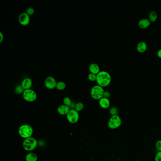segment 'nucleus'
I'll use <instances>...</instances> for the list:
<instances>
[{"label": "nucleus", "mask_w": 161, "mask_h": 161, "mask_svg": "<svg viewBox=\"0 0 161 161\" xmlns=\"http://www.w3.org/2000/svg\"><path fill=\"white\" fill-rule=\"evenodd\" d=\"M112 77L108 72L101 71L97 75L96 82L97 85L101 86L103 88L107 87L111 84Z\"/></svg>", "instance_id": "nucleus-1"}, {"label": "nucleus", "mask_w": 161, "mask_h": 161, "mask_svg": "<svg viewBox=\"0 0 161 161\" xmlns=\"http://www.w3.org/2000/svg\"><path fill=\"white\" fill-rule=\"evenodd\" d=\"M33 132V128L29 124H23L18 129L19 134L24 140L32 137Z\"/></svg>", "instance_id": "nucleus-2"}, {"label": "nucleus", "mask_w": 161, "mask_h": 161, "mask_svg": "<svg viewBox=\"0 0 161 161\" xmlns=\"http://www.w3.org/2000/svg\"><path fill=\"white\" fill-rule=\"evenodd\" d=\"M38 145L37 140L33 137L25 139L23 141L22 147L26 151L30 152L34 150Z\"/></svg>", "instance_id": "nucleus-3"}, {"label": "nucleus", "mask_w": 161, "mask_h": 161, "mask_svg": "<svg viewBox=\"0 0 161 161\" xmlns=\"http://www.w3.org/2000/svg\"><path fill=\"white\" fill-rule=\"evenodd\" d=\"M104 88L98 85H94L90 91L91 97L96 100H99L104 97Z\"/></svg>", "instance_id": "nucleus-4"}, {"label": "nucleus", "mask_w": 161, "mask_h": 161, "mask_svg": "<svg viewBox=\"0 0 161 161\" xmlns=\"http://www.w3.org/2000/svg\"><path fill=\"white\" fill-rule=\"evenodd\" d=\"M122 124V119L118 115L111 116L108 121L107 125L109 129L115 130L119 128Z\"/></svg>", "instance_id": "nucleus-5"}, {"label": "nucleus", "mask_w": 161, "mask_h": 161, "mask_svg": "<svg viewBox=\"0 0 161 161\" xmlns=\"http://www.w3.org/2000/svg\"><path fill=\"white\" fill-rule=\"evenodd\" d=\"M23 99L28 102H33L37 99V94L32 89L25 90L22 94Z\"/></svg>", "instance_id": "nucleus-6"}, {"label": "nucleus", "mask_w": 161, "mask_h": 161, "mask_svg": "<svg viewBox=\"0 0 161 161\" xmlns=\"http://www.w3.org/2000/svg\"><path fill=\"white\" fill-rule=\"evenodd\" d=\"M66 118L67 121L71 124H76L79 119V112L75 109L70 110L66 115Z\"/></svg>", "instance_id": "nucleus-7"}, {"label": "nucleus", "mask_w": 161, "mask_h": 161, "mask_svg": "<svg viewBox=\"0 0 161 161\" xmlns=\"http://www.w3.org/2000/svg\"><path fill=\"white\" fill-rule=\"evenodd\" d=\"M57 82L56 79L52 76H48L45 78L44 81L45 87L48 89L52 90L56 88Z\"/></svg>", "instance_id": "nucleus-8"}, {"label": "nucleus", "mask_w": 161, "mask_h": 161, "mask_svg": "<svg viewBox=\"0 0 161 161\" xmlns=\"http://www.w3.org/2000/svg\"><path fill=\"white\" fill-rule=\"evenodd\" d=\"M18 21L21 25L26 26L30 23V16L26 12H22L18 17Z\"/></svg>", "instance_id": "nucleus-9"}, {"label": "nucleus", "mask_w": 161, "mask_h": 161, "mask_svg": "<svg viewBox=\"0 0 161 161\" xmlns=\"http://www.w3.org/2000/svg\"><path fill=\"white\" fill-rule=\"evenodd\" d=\"M21 85L24 90L31 89L33 86V81L30 78H26L23 79Z\"/></svg>", "instance_id": "nucleus-10"}, {"label": "nucleus", "mask_w": 161, "mask_h": 161, "mask_svg": "<svg viewBox=\"0 0 161 161\" xmlns=\"http://www.w3.org/2000/svg\"><path fill=\"white\" fill-rule=\"evenodd\" d=\"M70 110L71 109L69 106H66L63 104L58 106L57 111L58 113L61 115L66 116Z\"/></svg>", "instance_id": "nucleus-11"}, {"label": "nucleus", "mask_w": 161, "mask_h": 161, "mask_svg": "<svg viewBox=\"0 0 161 161\" xmlns=\"http://www.w3.org/2000/svg\"><path fill=\"white\" fill-rule=\"evenodd\" d=\"M99 105L102 108L106 109L109 108L110 106V101L108 98H105L103 97V98L99 100Z\"/></svg>", "instance_id": "nucleus-12"}, {"label": "nucleus", "mask_w": 161, "mask_h": 161, "mask_svg": "<svg viewBox=\"0 0 161 161\" xmlns=\"http://www.w3.org/2000/svg\"><path fill=\"white\" fill-rule=\"evenodd\" d=\"M89 71L92 74L97 75L100 72V69L99 66L97 63H92L89 66Z\"/></svg>", "instance_id": "nucleus-13"}, {"label": "nucleus", "mask_w": 161, "mask_h": 161, "mask_svg": "<svg viewBox=\"0 0 161 161\" xmlns=\"http://www.w3.org/2000/svg\"><path fill=\"white\" fill-rule=\"evenodd\" d=\"M151 22L147 19H140L138 23V25L140 28L142 29H145L148 28L150 25Z\"/></svg>", "instance_id": "nucleus-14"}, {"label": "nucleus", "mask_w": 161, "mask_h": 161, "mask_svg": "<svg viewBox=\"0 0 161 161\" xmlns=\"http://www.w3.org/2000/svg\"><path fill=\"white\" fill-rule=\"evenodd\" d=\"M147 46L146 42L141 41L137 44V50L140 53H144L147 51Z\"/></svg>", "instance_id": "nucleus-15"}, {"label": "nucleus", "mask_w": 161, "mask_h": 161, "mask_svg": "<svg viewBox=\"0 0 161 161\" xmlns=\"http://www.w3.org/2000/svg\"><path fill=\"white\" fill-rule=\"evenodd\" d=\"M25 160L26 161H37L38 156L36 153L31 152L26 155Z\"/></svg>", "instance_id": "nucleus-16"}, {"label": "nucleus", "mask_w": 161, "mask_h": 161, "mask_svg": "<svg viewBox=\"0 0 161 161\" xmlns=\"http://www.w3.org/2000/svg\"><path fill=\"white\" fill-rule=\"evenodd\" d=\"M157 13L155 11H152L149 13V20L151 22H155L157 19Z\"/></svg>", "instance_id": "nucleus-17"}, {"label": "nucleus", "mask_w": 161, "mask_h": 161, "mask_svg": "<svg viewBox=\"0 0 161 161\" xmlns=\"http://www.w3.org/2000/svg\"><path fill=\"white\" fill-rule=\"evenodd\" d=\"M66 87V84L63 81H59L57 83L56 89L59 91H62L64 90Z\"/></svg>", "instance_id": "nucleus-18"}, {"label": "nucleus", "mask_w": 161, "mask_h": 161, "mask_svg": "<svg viewBox=\"0 0 161 161\" xmlns=\"http://www.w3.org/2000/svg\"><path fill=\"white\" fill-rule=\"evenodd\" d=\"M25 90L23 89L22 87L21 84L20 85H18L17 86H16L15 88V93L18 95L19 94H22L24 92Z\"/></svg>", "instance_id": "nucleus-19"}, {"label": "nucleus", "mask_w": 161, "mask_h": 161, "mask_svg": "<svg viewBox=\"0 0 161 161\" xmlns=\"http://www.w3.org/2000/svg\"><path fill=\"white\" fill-rule=\"evenodd\" d=\"M119 113V112L118 109L115 107H112L109 110V113H110L111 116L118 115Z\"/></svg>", "instance_id": "nucleus-20"}, {"label": "nucleus", "mask_w": 161, "mask_h": 161, "mask_svg": "<svg viewBox=\"0 0 161 161\" xmlns=\"http://www.w3.org/2000/svg\"><path fill=\"white\" fill-rule=\"evenodd\" d=\"M72 103L71 98L69 97H64L63 99V104L66 106H69L71 105V104Z\"/></svg>", "instance_id": "nucleus-21"}, {"label": "nucleus", "mask_w": 161, "mask_h": 161, "mask_svg": "<svg viewBox=\"0 0 161 161\" xmlns=\"http://www.w3.org/2000/svg\"><path fill=\"white\" fill-rule=\"evenodd\" d=\"M84 108V105L83 103L82 102H78L76 104L75 109L77 111H78V112H79L83 110Z\"/></svg>", "instance_id": "nucleus-22"}, {"label": "nucleus", "mask_w": 161, "mask_h": 161, "mask_svg": "<svg viewBox=\"0 0 161 161\" xmlns=\"http://www.w3.org/2000/svg\"><path fill=\"white\" fill-rule=\"evenodd\" d=\"M87 78H88V80H90V81H92V82L96 81V80H97V75L90 73L89 74H88Z\"/></svg>", "instance_id": "nucleus-23"}, {"label": "nucleus", "mask_w": 161, "mask_h": 161, "mask_svg": "<svg viewBox=\"0 0 161 161\" xmlns=\"http://www.w3.org/2000/svg\"><path fill=\"white\" fill-rule=\"evenodd\" d=\"M26 12L29 16L33 15L35 13V10L32 7L28 8L26 10Z\"/></svg>", "instance_id": "nucleus-24"}, {"label": "nucleus", "mask_w": 161, "mask_h": 161, "mask_svg": "<svg viewBox=\"0 0 161 161\" xmlns=\"http://www.w3.org/2000/svg\"><path fill=\"white\" fill-rule=\"evenodd\" d=\"M155 146L158 152H161V140H158L156 141Z\"/></svg>", "instance_id": "nucleus-25"}, {"label": "nucleus", "mask_w": 161, "mask_h": 161, "mask_svg": "<svg viewBox=\"0 0 161 161\" xmlns=\"http://www.w3.org/2000/svg\"><path fill=\"white\" fill-rule=\"evenodd\" d=\"M155 161H161V152H158L156 153L155 157Z\"/></svg>", "instance_id": "nucleus-26"}, {"label": "nucleus", "mask_w": 161, "mask_h": 161, "mask_svg": "<svg viewBox=\"0 0 161 161\" xmlns=\"http://www.w3.org/2000/svg\"><path fill=\"white\" fill-rule=\"evenodd\" d=\"M111 97V93L108 91H104V97L106 98H109Z\"/></svg>", "instance_id": "nucleus-27"}, {"label": "nucleus", "mask_w": 161, "mask_h": 161, "mask_svg": "<svg viewBox=\"0 0 161 161\" xmlns=\"http://www.w3.org/2000/svg\"><path fill=\"white\" fill-rule=\"evenodd\" d=\"M76 104V103H75L74 102H72V103L71 105L69 106V108H70L71 110L75 109V108Z\"/></svg>", "instance_id": "nucleus-28"}, {"label": "nucleus", "mask_w": 161, "mask_h": 161, "mask_svg": "<svg viewBox=\"0 0 161 161\" xmlns=\"http://www.w3.org/2000/svg\"><path fill=\"white\" fill-rule=\"evenodd\" d=\"M4 40V35L2 33H0V43L3 42Z\"/></svg>", "instance_id": "nucleus-29"}, {"label": "nucleus", "mask_w": 161, "mask_h": 161, "mask_svg": "<svg viewBox=\"0 0 161 161\" xmlns=\"http://www.w3.org/2000/svg\"><path fill=\"white\" fill-rule=\"evenodd\" d=\"M157 56L159 58L161 59V49H159L157 53Z\"/></svg>", "instance_id": "nucleus-30"}]
</instances>
